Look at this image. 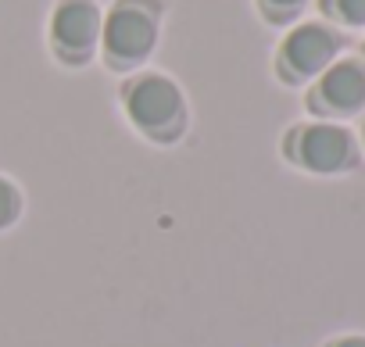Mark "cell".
<instances>
[{"instance_id":"1","label":"cell","mask_w":365,"mask_h":347,"mask_svg":"<svg viewBox=\"0 0 365 347\" xmlns=\"http://www.w3.org/2000/svg\"><path fill=\"white\" fill-rule=\"evenodd\" d=\"M161 33V0H115L101 26V51L111 68L143 65Z\"/></svg>"},{"instance_id":"2","label":"cell","mask_w":365,"mask_h":347,"mask_svg":"<svg viewBox=\"0 0 365 347\" xmlns=\"http://www.w3.org/2000/svg\"><path fill=\"white\" fill-rule=\"evenodd\" d=\"M122 104L129 122L150 140H175L187 125L182 90L161 72H140L122 86Z\"/></svg>"},{"instance_id":"3","label":"cell","mask_w":365,"mask_h":347,"mask_svg":"<svg viewBox=\"0 0 365 347\" xmlns=\"http://www.w3.org/2000/svg\"><path fill=\"white\" fill-rule=\"evenodd\" d=\"M340 54V36L336 29L322 26V22H304L294 26L276 54V68L287 83H308L319 79Z\"/></svg>"},{"instance_id":"4","label":"cell","mask_w":365,"mask_h":347,"mask_svg":"<svg viewBox=\"0 0 365 347\" xmlns=\"http://www.w3.org/2000/svg\"><path fill=\"white\" fill-rule=\"evenodd\" d=\"M104 11L97 0H58L51 15V47L65 65H86L101 47Z\"/></svg>"},{"instance_id":"5","label":"cell","mask_w":365,"mask_h":347,"mask_svg":"<svg viewBox=\"0 0 365 347\" xmlns=\"http://www.w3.org/2000/svg\"><path fill=\"white\" fill-rule=\"evenodd\" d=\"M290 157L308 172H344L358 161L354 136L333 122H312L290 133Z\"/></svg>"},{"instance_id":"6","label":"cell","mask_w":365,"mask_h":347,"mask_svg":"<svg viewBox=\"0 0 365 347\" xmlns=\"http://www.w3.org/2000/svg\"><path fill=\"white\" fill-rule=\"evenodd\" d=\"M308 108L319 115H354L365 108V61L336 58L315 83Z\"/></svg>"},{"instance_id":"7","label":"cell","mask_w":365,"mask_h":347,"mask_svg":"<svg viewBox=\"0 0 365 347\" xmlns=\"http://www.w3.org/2000/svg\"><path fill=\"white\" fill-rule=\"evenodd\" d=\"M322 11L344 26H365V0H322Z\"/></svg>"},{"instance_id":"8","label":"cell","mask_w":365,"mask_h":347,"mask_svg":"<svg viewBox=\"0 0 365 347\" xmlns=\"http://www.w3.org/2000/svg\"><path fill=\"white\" fill-rule=\"evenodd\" d=\"M22 212V197H19V187L11 180L0 176V229H8Z\"/></svg>"},{"instance_id":"9","label":"cell","mask_w":365,"mask_h":347,"mask_svg":"<svg viewBox=\"0 0 365 347\" xmlns=\"http://www.w3.org/2000/svg\"><path fill=\"white\" fill-rule=\"evenodd\" d=\"M262 4V15L269 19V22H290L308 0H258Z\"/></svg>"},{"instance_id":"10","label":"cell","mask_w":365,"mask_h":347,"mask_svg":"<svg viewBox=\"0 0 365 347\" xmlns=\"http://www.w3.org/2000/svg\"><path fill=\"white\" fill-rule=\"evenodd\" d=\"M333 347H365V336H344V340H336Z\"/></svg>"}]
</instances>
